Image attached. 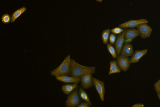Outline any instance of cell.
<instances>
[{
  "mask_svg": "<svg viewBox=\"0 0 160 107\" xmlns=\"http://www.w3.org/2000/svg\"><path fill=\"white\" fill-rule=\"evenodd\" d=\"M140 35L137 29H126L124 35L125 43H130L136 37Z\"/></svg>",
  "mask_w": 160,
  "mask_h": 107,
  "instance_id": "cell-9",
  "label": "cell"
},
{
  "mask_svg": "<svg viewBox=\"0 0 160 107\" xmlns=\"http://www.w3.org/2000/svg\"><path fill=\"white\" fill-rule=\"evenodd\" d=\"M125 30L119 27H115L111 30V32L112 33L115 35H119L123 33Z\"/></svg>",
  "mask_w": 160,
  "mask_h": 107,
  "instance_id": "cell-21",
  "label": "cell"
},
{
  "mask_svg": "<svg viewBox=\"0 0 160 107\" xmlns=\"http://www.w3.org/2000/svg\"><path fill=\"white\" fill-rule=\"evenodd\" d=\"M126 30V29H125L123 33L118 36L115 44L114 45V47L118 56L120 55L122 49L123 48L124 44L125 43L124 35Z\"/></svg>",
  "mask_w": 160,
  "mask_h": 107,
  "instance_id": "cell-11",
  "label": "cell"
},
{
  "mask_svg": "<svg viewBox=\"0 0 160 107\" xmlns=\"http://www.w3.org/2000/svg\"><path fill=\"white\" fill-rule=\"evenodd\" d=\"M71 60L70 55H68L62 64L54 70L51 71L50 73L51 75L56 77L62 75H68L70 74Z\"/></svg>",
  "mask_w": 160,
  "mask_h": 107,
  "instance_id": "cell-2",
  "label": "cell"
},
{
  "mask_svg": "<svg viewBox=\"0 0 160 107\" xmlns=\"http://www.w3.org/2000/svg\"><path fill=\"white\" fill-rule=\"evenodd\" d=\"M71 76L75 78H81L83 75L88 73H91L92 74L95 73V67L84 66L72 59L71 60Z\"/></svg>",
  "mask_w": 160,
  "mask_h": 107,
  "instance_id": "cell-1",
  "label": "cell"
},
{
  "mask_svg": "<svg viewBox=\"0 0 160 107\" xmlns=\"http://www.w3.org/2000/svg\"><path fill=\"white\" fill-rule=\"evenodd\" d=\"M27 9L25 7H23L19 9H18L12 14L11 16V23L14 22V21L21 16V15L26 11Z\"/></svg>",
  "mask_w": 160,
  "mask_h": 107,
  "instance_id": "cell-17",
  "label": "cell"
},
{
  "mask_svg": "<svg viewBox=\"0 0 160 107\" xmlns=\"http://www.w3.org/2000/svg\"><path fill=\"white\" fill-rule=\"evenodd\" d=\"M1 20L5 24H7L11 21V16L8 14H6L2 16Z\"/></svg>",
  "mask_w": 160,
  "mask_h": 107,
  "instance_id": "cell-20",
  "label": "cell"
},
{
  "mask_svg": "<svg viewBox=\"0 0 160 107\" xmlns=\"http://www.w3.org/2000/svg\"><path fill=\"white\" fill-rule=\"evenodd\" d=\"M90 106L87 103L83 102L77 107H90Z\"/></svg>",
  "mask_w": 160,
  "mask_h": 107,
  "instance_id": "cell-24",
  "label": "cell"
},
{
  "mask_svg": "<svg viewBox=\"0 0 160 107\" xmlns=\"http://www.w3.org/2000/svg\"><path fill=\"white\" fill-rule=\"evenodd\" d=\"M96 1H98V2L101 3L103 1L102 0H97Z\"/></svg>",
  "mask_w": 160,
  "mask_h": 107,
  "instance_id": "cell-27",
  "label": "cell"
},
{
  "mask_svg": "<svg viewBox=\"0 0 160 107\" xmlns=\"http://www.w3.org/2000/svg\"><path fill=\"white\" fill-rule=\"evenodd\" d=\"M94 86L100 96L101 100L102 102L104 100L105 94V88L104 82L100 81L98 79L93 77Z\"/></svg>",
  "mask_w": 160,
  "mask_h": 107,
  "instance_id": "cell-8",
  "label": "cell"
},
{
  "mask_svg": "<svg viewBox=\"0 0 160 107\" xmlns=\"http://www.w3.org/2000/svg\"><path fill=\"white\" fill-rule=\"evenodd\" d=\"M144 105L143 104L137 103L133 105L132 107H144Z\"/></svg>",
  "mask_w": 160,
  "mask_h": 107,
  "instance_id": "cell-25",
  "label": "cell"
},
{
  "mask_svg": "<svg viewBox=\"0 0 160 107\" xmlns=\"http://www.w3.org/2000/svg\"><path fill=\"white\" fill-rule=\"evenodd\" d=\"M78 88L68 95L66 103L67 107H77L82 102L79 96Z\"/></svg>",
  "mask_w": 160,
  "mask_h": 107,
  "instance_id": "cell-3",
  "label": "cell"
},
{
  "mask_svg": "<svg viewBox=\"0 0 160 107\" xmlns=\"http://www.w3.org/2000/svg\"><path fill=\"white\" fill-rule=\"evenodd\" d=\"M154 88L157 94L160 92V79L154 84Z\"/></svg>",
  "mask_w": 160,
  "mask_h": 107,
  "instance_id": "cell-23",
  "label": "cell"
},
{
  "mask_svg": "<svg viewBox=\"0 0 160 107\" xmlns=\"http://www.w3.org/2000/svg\"><path fill=\"white\" fill-rule=\"evenodd\" d=\"M111 32V30L106 29L102 31L101 35L103 42L104 44H107L108 43L110 36Z\"/></svg>",
  "mask_w": 160,
  "mask_h": 107,
  "instance_id": "cell-18",
  "label": "cell"
},
{
  "mask_svg": "<svg viewBox=\"0 0 160 107\" xmlns=\"http://www.w3.org/2000/svg\"><path fill=\"white\" fill-rule=\"evenodd\" d=\"M157 96L158 98L159 99V100H160V92L159 93V94H157Z\"/></svg>",
  "mask_w": 160,
  "mask_h": 107,
  "instance_id": "cell-26",
  "label": "cell"
},
{
  "mask_svg": "<svg viewBox=\"0 0 160 107\" xmlns=\"http://www.w3.org/2000/svg\"><path fill=\"white\" fill-rule=\"evenodd\" d=\"M116 61L120 70L124 72H126L128 70L131 64L129 57L120 55L118 57Z\"/></svg>",
  "mask_w": 160,
  "mask_h": 107,
  "instance_id": "cell-6",
  "label": "cell"
},
{
  "mask_svg": "<svg viewBox=\"0 0 160 107\" xmlns=\"http://www.w3.org/2000/svg\"><path fill=\"white\" fill-rule=\"evenodd\" d=\"M110 67L109 74L110 75L115 73H120L121 72V70H120L119 66L117 64L116 61L114 60L111 61L110 63Z\"/></svg>",
  "mask_w": 160,
  "mask_h": 107,
  "instance_id": "cell-16",
  "label": "cell"
},
{
  "mask_svg": "<svg viewBox=\"0 0 160 107\" xmlns=\"http://www.w3.org/2000/svg\"><path fill=\"white\" fill-rule=\"evenodd\" d=\"M107 48L108 51L111 55L113 58H117L118 55L115 47L110 43H108L107 44Z\"/></svg>",
  "mask_w": 160,
  "mask_h": 107,
  "instance_id": "cell-19",
  "label": "cell"
},
{
  "mask_svg": "<svg viewBox=\"0 0 160 107\" xmlns=\"http://www.w3.org/2000/svg\"><path fill=\"white\" fill-rule=\"evenodd\" d=\"M116 39H117V37L115 35L112 33H110L109 39V41L110 44L112 45H115Z\"/></svg>",
  "mask_w": 160,
  "mask_h": 107,
  "instance_id": "cell-22",
  "label": "cell"
},
{
  "mask_svg": "<svg viewBox=\"0 0 160 107\" xmlns=\"http://www.w3.org/2000/svg\"><path fill=\"white\" fill-rule=\"evenodd\" d=\"M137 28L142 39L147 38L151 36L153 29L147 24L140 25Z\"/></svg>",
  "mask_w": 160,
  "mask_h": 107,
  "instance_id": "cell-7",
  "label": "cell"
},
{
  "mask_svg": "<svg viewBox=\"0 0 160 107\" xmlns=\"http://www.w3.org/2000/svg\"><path fill=\"white\" fill-rule=\"evenodd\" d=\"M56 78L60 82L67 84H78L81 81L80 78H75L69 76L68 75H62L57 76Z\"/></svg>",
  "mask_w": 160,
  "mask_h": 107,
  "instance_id": "cell-10",
  "label": "cell"
},
{
  "mask_svg": "<svg viewBox=\"0 0 160 107\" xmlns=\"http://www.w3.org/2000/svg\"><path fill=\"white\" fill-rule=\"evenodd\" d=\"M148 23H149V21L147 19H145L132 20L128 21L122 24L119 25V27L123 29L127 28L134 29L140 25Z\"/></svg>",
  "mask_w": 160,
  "mask_h": 107,
  "instance_id": "cell-4",
  "label": "cell"
},
{
  "mask_svg": "<svg viewBox=\"0 0 160 107\" xmlns=\"http://www.w3.org/2000/svg\"><path fill=\"white\" fill-rule=\"evenodd\" d=\"M92 74L91 73H88L81 77V86L82 88L87 89L94 86Z\"/></svg>",
  "mask_w": 160,
  "mask_h": 107,
  "instance_id": "cell-5",
  "label": "cell"
},
{
  "mask_svg": "<svg viewBox=\"0 0 160 107\" xmlns=\"http://www.w3.org/2000/svg\"><path fill=\"white\" fill-rule=\"evenodd\" d=\"M134 53L133 45L131 43H125L122 48L120 55L128 57L133 56Z\"/></svg>",
  "mask_w": 160,
  "mask_h": 107,
  "instance_id": "cell-12",
  "label": "cell"
},
{
  "mask_svg": "<svg viewBox=\"0 0 160 107\" xmlns=\"http://www.w3.org/2000/svg\"><path fill=\"white\" fill-rule=\"evenodd\" d=\"M78 93L81 99L84 101L85 102L87 103L90 106H91L92 105L91 102V101L88 94L84 90V88L81 86L79 88Z\"/></svg>",
  "mask_w": 160,
  "mask_h": 107,
  "instance_id": "cell-15",
  "label": "cell"
},
{
  "mask_svg": "<svg viewBox=\"0 0 160 107\" xmlns=\"http://www.w3.org/2000/svg\"><path fill=\"white\" fill-rule=\"evenodd\" d=\"M78 88V84H67L62 86V90L64 93L69 95Z\"/></svg>",
  "mask_w": 160,
  "mask_h": 107,
  "instance_id": "cell-14",
  "label": "cell"
},
{
  "mask_svg": "<svg viewBox=\"0 0 160 107\" xmlns=\"http://www.w3.org/2000/svg\"><path fill=\"white\" fill-rule=\"evenodd\" d=\"M147 49H145L143 50L135 51H134L133 56L130 59L131 64L139 62L142 57L147 54Z\"/></svg>",
  "mask_w": 160,
  "mask_h": 107,
  "instance_id": "cell-13",
  "label": "cell"
}]
</instances>
